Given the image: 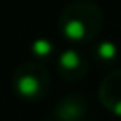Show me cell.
Here are the masks:
<instances>
[{"mask_svg":"<svg viewBox=\"0 0 121 121\" xmlns=\"http://www.w3.org/2000/svg\"><path fill=\"white\" fill-rule=\"evenodd\" d=\"M103 25V13L93 0H75L59 14V30L73 46L95 41Z\"/></svg>","mask_w":121,"mask_h":121,"instance_id":"cell-1","label":"cell"},{"mask_svg":"<svg viewBox=\"0 0 121 121\" xmlns=\"http://www.w3.org/2000/svg\"><path fill=\"white\" fill-rule=\"evenodd\" d=\"M13 89L25 102H39L50 89V75L39 60H25L13 73Z\"/></svg>","mask_w":121,"mask_h":121,"instance_id":"cell-2","label":"cell"},{"mask_svg":"<svg viewBox=\"0 0 121 121\" xmlns=\"http://www.w3.org/2000/svg\"><path fill=\"white\" fill-rule=\"evenodd\" d=\"M57 75L66 82H78L89 71V59L86 53L80 52L78 46H69L64 52H60L55 62Z\"/></svg>","mask_w":121,"mask_h":121,"instance_id":"cell-3","label":"cell"},{"mask_svg":"<svg viewBox=\"0 0 121 121\" xmlns=\"http://www.w3.org/2000/svg\"><path fill=\"white\" fill-rule=\"evenodd\" d=\"M89 105L87 98L80 93H69L57 102L53 109L55 121H82L87 117Z\"/></svg>","mask_w":121,"mask_h":121,"instance_id":"cell-4","label":"cell"},{"mask_svg":"<svg viewBox=\"0 0 121 121\" xmlns=\"http://www.w3.org/2000/svg\"><path fill=\"white\" fill-rule=\"evenodd\" d=\"M100 102L109 112L121 117V69L112 71L100 84Z\"/></svg>","mask_w":121,"mask_h":121,"instance_id":"cell-5","label":"cell"},{"mask_svg":"<svg viewBox=\"0 0 121 121\" xmlns=\"http://www.w3.org/2000/svg\"><path fill=\"white\" fill-rule=\"evenodd\" d=\"M93 57L102 64H112L119 57V48L112 41H98L93 46Z\"/></svg>","mask_w":121,"mask_h":121,"instance_id":"cell-6","label":"cell"},{"mask_svg":"<svg viewBox=\"0 0 121 121\" xmlns=\"http://www.w3.org/2000/svg\"><path fill=\"white\" fill-rule=\"evenodd\" d=\"M32 55L36 57V60H48V59H52L53 57V53H55V48H53V45H52V41L50 39H46V38H39V39H36L34 43H32Z\"/></svg>","mask_w":121,"mask_h":121,"instance_id":"cell-7","label":"cell"},{"mask_svg":"<svg viewBox=\"0 0 121 121\" xmlns=\"http://www.w3.org/2000/svg\"><path fill=\"white\" fill-rule=\"evenodd\" d=\"M82 121H93V119H87V117H86V119H82Z\"/></svg>","mask_w":121,"mask_h":121,"instance_id":"cell-8","label":"cell"}]
</instances>
